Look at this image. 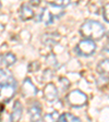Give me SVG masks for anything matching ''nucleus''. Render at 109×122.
Segmentation results:
<instances>
[{"mask_svg":"<svg viewBox=\"0 0 109 122\" xmlns=\"http://www.w3.org/2000/svg\"><path fill=\"white\" fill-rule=\"evenodd\" d=\"M80 34L83 36L85 39L89 41H99L102 39L105 35V27L102 23L93 20H87L82 24L80 28Z\"/></svg>","mask_w":109,"mask_h":122,"instance_id":"nucleus-1","label":"nucleus"},{"mask_svg":"<svg viewBox=\"0 0 109 122\" xmlns=\"http://www.w3.org/2000/svg\"><path fill=\"white\" fill-rule=\"evenodd\" d=\"M67 100L71 107L79 108V107H83L87 102V96L82 91L75 89V91L70 92V94H68Z\"/></svg>","mask_w":109,"mask_h":122,"instance_id":"nucleus-2","label":"nucleus"},{"mask_svg":"<svg viewBox=\"0 0 109 122\" xmlns=\"http://www.w3.org/2000/svg\"><path fill=\"white\" fill-rule=\"evenodd\" d=\"M75 50L80 56L87 57L95 52V50H96V45H95L94 41H89V39H83V41H81L78 44Z\"/></svg>","mask_w":109,"mask_h":122,"instance_id":"nucleus-3","label":"nucleus"},{"mask_svg":"<svg viewBox=\"0 0 109 122\" xmlns=\"http://www.w3.org/2000/svg\"><path fill=\"white\" fill-rule=\"evenodd\" d=\"M43 94L47 102H56L57 98H58V89L56 88V86L52 83H48L46 84V86L44 87Z\"/></svg>","mask_w":109,"mask_h":122,"instance_id":"nucleus-4","label":"nucleus"},{"mask_svg":"<svg viewBox=\"0 0 109 122\" xmlns=\"http://www.w3.org/2000/svg\"><path fill=\"white\" fill-rule=\"evenodd\" d=\"M22 94L24 97H33L37 94V87L30 79H25L22 85Z\"/></svg>","mask_w":109,"mask_h":122,"instance_id":"nucleus-5","label":"nucleus"},{"mask_svg":"<svg viewBox=\"0 0 109 122\" xmlns=\"http://www.w3.org/2000/svg\"><path fill=\"white\" fill-rule=\"evenodd\" d=\"M15 86V81L12 73L5 69H0V86Z\"/></svg>","mask_w":109,"mask_h":122,"instance_id":"nucleus-6","label":"nucleus"},{"mask_svg":"<svg viewBox=\"0 0 109 122\" xmlns=\"http://www.w3.org/2000/svg\"><path fill=\"white\" fill-rule=\"evenodd\" d=\"M30 119L32 122H38L42 119V107L39 104H34L28 109Z\"/></svg>","mask_w":109,"mask_h":122,"instance_id":"nucleus-7","label":"nucleus"},{"mask_svg":"<svg viewBox=\"0 0 109 122\" xmlns=\"http://www.w3.org/2000/svg\"><path fill=\"white\" fill-rule=\"evenodd\" d=\"M15 91V86H0V98L2 99L3 102H9L12 98L13 94Z\"/></svg>","mask_w":109,"mask_h":122,"instance_id":"nucleus-8","label":"nucleus"},{"mask_svg":"<svg viewBox=\"0 0 109 122\" xmlns=\"http://www.w3.org/2000/svg\"><path fill=\"white\" fill-rule=\"evenodd\" d=\"M20 16L23 21H27V20H31V19L34 18V11L32 9L30 5L27 3H24L22 5L20 9Z\"/></svg>","mask_w":109,"mask_h":122,"instance_id":"nucleus-9","label":"nucleus"},{"mask_svg":"<svg viewBox=\"0 0 109 122\" xmlns=\"http://www.w3.org/2000/svg\"><path fill=\"white\" fill-rule=\"evenodd\" d=\"M16 61V58L13 53H5L0 56V68H9Z\"/></svg>","mask_w":109,"mask_h":122,"instance_id":"nucleus-10","label":"nucleus"},{"mask_svg":"<svg viewBox=\"0 0 109 122\" xmlns=\"http://www.w3.org/2000/svg\"><path fill=\"white\" fill-rule=\"evenodd\" d=\"M22 117V105L19 100L14 102V107H13L12 113L10 117V122H19Z\"/></svg>","mask_w":109,"mask_h":122,"instance_id":"nucleus-11","label":"nucleus"},{"mask_svg":"<svg viewBox=\"0 0 109 122\" xmlns=\"http://www.w3.org/2000/svg\"><path fill=\"white\" fill-rule=\"evenodd\" d=\"M59 39L58 35L57 34H45V35H43V38H42V41H43V43L47 44V45H51V44H55L57 43Z\"/></svg>","mask_w":109,"mask_h":122,"instance_id":"nucleus-12","label":"nucleus"},{"mask_svg":"<svg viewBox=\"0 0 109 122\" xmlns=\"http://www.w3.org/2000/svg\"><path fill=\"white\" fill-rule=\"evenodd\" d=\"M41 19L45 24H50L53 21V14L48 10V9H44L43 12H42Z\"/></svg>","mask_w":109,"mask_h":122,"instance_id":"nucleus-13","label":"nucleus"},{"mask_svg":"<svg viewBox=\"0 0 109 122\" xmlns=\"http://www.w3.org/2000/svg\"><path fill=\"white\" fill-rule=\"evenodd\" d=\"M108 70H109L108 59L99 62V64L97 66V71H98V73L102 74V75H105V74H106V76L108 75Z\"/></svg>","mask_w":109,"mask_h":122,"instance_id":"nucleus-14","label":"nucleus"},{"mask_svg":"<svg viewBox=\"0 0 109 122\" xmlns=\"http://www.w3.org/2000/svg\"><path fill=\"white\" fill-rule=\"evenodd\" d=\"M59 117H60V116L58 114V112L52 111V112H50V113H46L45 116H44L43 120H44V122H57Z\"/></svg>","mask_w":109,"mask_h":122,"instance_id":"nucleus-15","label":"nucleus"},{"mask_svg":"<svg viewBox=\"0 0 109 122\" xmlns=\"http://www.w3.org/2000/svg\"><path fill=\"white\" fill-rule=\"evenodd\" d=\"M49 5H52V7H56V8H63L70 5V1L69 0H57V1L49 2Z\"/></svg>","mask_w":109,"mask_h":122,"instance_id":"nucleus-16","label":"nucleus"},{"mask_svg":"<svg viewBox=\"0 0 109 122\" xmlns=\"http://www.w3.org/2000/svg\"><path fill=\"white\" fill-rule=\"evenodd\" d=\"M59 85L61 86L62 91H66V89H68L69 86H70V82H69L66 77H60V79H59Z\"/></svg>","mask_w":109,"mask_h":122,"instance_id":"nucleus-17","label":"nucleus"},{"mask_svg":"<svg viewBox=\"0 0 109 122\" xmlns=\"http://www.w3.org/2000/svg\"><path fill=\"white\" fill-rule=\"evenodd\" d=\"M39 66H41V64L38 63L37 61H35V62H31L30 66H28V72L38 71V70H39Z\"/></svg>","mask_w":109,"mask_h":122,"instance_id":"nucleus-18","label":"nucleus"},{"mask_svg":"<svg viewBox=\"0 0 109 122\" xmlns=\"http://www.w3.org/2000/svg\"><path fill=\"white\" fill-rule=\"evenodd\" d=\"M64 117H66V120H67V122H81V120H80L79 118L73 117L72 114L66 113V114H64Z\"/></svg>","mask_w":109,"mask_h":122,"instance_id":"nucleus-19","label":"nucleus"},{"mask_svg":"<svg viewBox=\"0 0 109 122\" xmlns=\"http://www.w3.org/2000/svg\"><path fill=\"white\" fill-rule=\"evenodd\" d=\"M53 76V73H52V71H50V70H45L44 71V73H43V79L44 80H50L51 77Z\"/></svg>","mask_w":109,"mask_h":122,"instance_id":"nucleus-20","label":"nucleus"},{"mask_svg":"<svg viewBox=\"0 0 109 122\" xmlns=\"http://www.w3.org/2000/svg\"><path fill=\"white\" fill-rule=\"evenodd\" d=\"M108 13H109V3H106V5H105V8H104V18H105V20H106V22L109 21Z\"/></svg>","mask_w":109,"mask_h":122,"instance_id":"nucleus-21","label":"nucleus"},{"mask_svg":"<svg viewBox=\"0 0 109 122\" xmlns=\"http://www.w3.org/2000/svg\"><path fill=\"white\" fill-rule=\"evenodd\" d=\"M30 5H35V7H37V5H41V1H38V0H36V1H31L30 2Z\"/></svg>","mask_w":109,"mask_h":122,"instance_id":"nucleus-22","label":"nucleus"},{"mask_svg":"<svg viewBox=\"0 0 109 122\" xmlns=\"http://www.w3.org/2000/svg\"><path fill=\"white\" fill-rule=\"evenodd\" d=\"M57 122H67L66 117H64V114H62L61 117H59V119H58V121H57Z\"/></svg>","mask_w":109,"mask_h":122,"instance_id":"nucleus-23","label":"nucleus"},{"mask_svg":"<svg viewBox=\"0 0 109 122\" xmlns=\"http://www.w3.org/2000/svg\"><path fill=\"white\" fill-rule=\"evenodd\" d=\"M3 108H5V107H3V105L0 102V114H1V112L3 111Z\"/></svg>","mask_w":109,"mask_h":122,"instance_id":"nucleus-24","label":"nucleus"},{"mask_svg":"<svg viewBox=\"0 0 109 122\" xmlns=\"http://www.w3.org/2000/svg\"><path fill=\"white\" fill-rule=\"evenodd\" d=\"M2 30H3V26L0 24V33H2Z\"/></svg>","mask_w":109,"mask_h":122,"instance_id":"nucleus-25","label":"nucleus"},{"mask_svg":"<svg viewBox=\"0 0 109 122\" xmlns=\"http://www.w3.org/2000/svg\"><path fill=\"white\" fill-rule=\"evenodd\" d=\"M0 8H1V2H0Z\"/></svg>","mask_w":109,"mask_h":122,"instance_id":"nucleus-26","label":"nucleus"}]
</instances>
